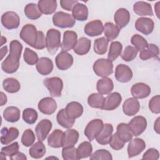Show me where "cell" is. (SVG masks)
I'll return each mask as SVG.
<instances>
[{"label":"cell","instance_id":"obj_58","mask_svg":"<svg viewBox=\"0 0 160 160\" xmlns=\"http://www.w3.org/2000/svg\"><path fill=\"white\" fill-rule=\"evenodd\" d=\"M10 159H14V160H16V159H17V160L23 159V160H26V159H27V157L22 152H21L18 151L14 155H13L12 156L10 157Z\"/></svg>","mask_w":160,"mask_h":160},{"label":"cell","instance_id":"obj_20","mask_svg":"<svg viewBox=\"0 0 160 160\" xmlns=\"http://www.w3.org/2000/svg\"><path fill=\"white\" fill-rule=\"evenodd\" d=\"M139 102L134 98H129L127 99L122 104L123 112L128 116H134L139 112Z\"/></svg>","mask_w":160,"mask_h":160},{"label":"cell","instance_id":"obj_3","mask_svg":"<svg viewBox=\"0 0 160 160\" xmlns=\"http://www.w3.org/2000/svg\"><path fill=\"white\" fill-rule=\"evenodd\" d=\"M38 32L35 26L27 24L22 28L19 36L27 44L34 48L38 40Z\"/></svg>","mask_w":160,"mask_h":160},{"label":"cell","instance_id":"obj_41","mask_svg":"<svg viewBox=\"0 0 160 160\" xmlns=\"http://www.w3.org/2000/svg\"><path fill=\"white\" fill-rule=\"evenodd\" d=\"M92 152V144L88 141L81 142L77 148L78 159H83L90 157Z\"/></svg>","mask_w":160,"mask_h":160},{"label":"cell","instance_id":"obj_32","mask_svg":"<svg viewBox=\"0 0 160 160\" xmlns=\"http://www.w3.org/2000/svg\"><path fill=\"white\" fill-rule=\"evenodd\" d=\"M114 88V84L111 79L102 78L98 80L96 84V89L98 92L102 95L109 94Z\"/></svg>","mask_w":160,"mask_h":160},{"label":"cell","instance_id":"obj_2","mask_svg":"<svg viewBox=\"0 0 160 160\" xmlns=\"http://www.w3.org/2000/svg\"><path fill=\"white\" fill-rule=\"evenodd\" d=\"M93 71L98 76L108 77L113 72L112 62L108 59H98L93 64Z\"/></svg>","mask_w":160,"mask_h":160},{"label":"cell","instance_id":"obj_54","mask_svg":"<svg viewBox=\"0 0 160 160\" xmlns=\"http://www.w3.org/2000/svg\"><path fill=\"white\" fill-rule=\"evenodd\" d=\"M149 108L150 111L154 114L160 112V96H153L149 102Z\"/></svg>","mask_w":160,"mask_h":160},{"label":"cell","instance_id":"obj_62","mask_svg":"<svg viewBox=\"0 0 160 160\" xmlns=\"http://www.w3.org/2000/svg\"><path fill=\"white\" fill-rule=\"evenodd\" d=\"M160 1L157 2L154 5V9L155 12L156 14V16L158 18H159V9H160Z\"/></svg>","mask_w":160,"mask_h":160},{"label":"cell","instance_id":"obj_51","mask_svg":"<svg viewBox=\"0 0 160 160\" xmlns=\"http://www.w3.org/2000/svg\"><path fill=\"white\" fill-rule=\"evenodd\" d=\"M62 157L64 160H76L77 149L74 146L63 148L62 149Z\"/></svg>","mask_w":160,"mask_h":160},{"label":"cell","instance_id":"obj_13","mask_svg":"<svg viewBox=\"0 0 160 160\" xmlns=\"http://www.w3.org/2000/svg\"><path fill=\"white\" fill-rule=\"evenodd\" d=\"M136 30L144 35L150 34L154 30V23L152 19L146 17L138 18L135 22Z\"/></svg>","mask_w":160,"mask_h":160},{"label":"cell","instance_id":"obj_28","mask_svg":"<svg viewBox=\"0 0 160 160\" xmlns=\"http://www.w3.org/2000/svg\"><path fill=\"white\" fill-rule=\"evenodd\" d=\"M116 134L125 143L131 141L133 137L132 132L129 124L124 122L119 123L118 125Z\"/></svg>","mask_w":160,"mask_h":160},{"label":"cell","instance_id":"obj_53","mask_svg":"<svg viewBox=\"0 0 160 160\" xmlns=\"http://www.w3.org/2000/svg\"><path fill=\"white\" fill-rule=\"evenodd\" d=\"M109 146L112 149L118 151L124 148L125 142H123L117 135L116 132L112 135L111 139L109 141Z\"/></svg>","mask_w":160,"mask_h":160},{"label":"cell","instance_id":"obj_29","mask_svg":"<svg viewBox=\"0 0 160 160\" xmlns=\"http://www.w3.org/2000/svg\"><path fill=\"white\" fill-rule=\"evenodd\" d=\"M133 11L139 16H153L151 5L144 1H138L135 2L133 5Z\"/></svg>","mask_w":160,"mask_h":160},{"label":"cell","instance_id":"obj_34","mask_svg":"<svg viewBox=\"0 0 160 160\" xmlns=\"http://www.w3.org/2000/svg\"><path fill=\"white\" fill-rule=\"evenodd\" d=\"M38 6L41 13L51 14L57 8V2L55 0H39Z\"/></svg>","mask_w":160,"mask_h":160},{"label":"cell","instance_id":"obj_25","mask_svg":"<svg viewBox=\"0 0 160 160\" xmlns=\"http://www.w3.org/2000/svg\"><path fill=\"white\" fill-rule=\"evenodd\" d=\"M65 109L68 116L72 119H76L81 116L84 111L82 106L76 101L69 102L66 105Z\"/></svg>","mask_w":160,"mask_h":160},{"label":"cell","instance_id":"obj_49","mask_svg":"<svg viewBox=\"0 0 160 160\" xmlns=\"http://www.w3.org/2000/svg\"><path fill=\"white\" fill-rule=\"evenodd\" d=\"M35 141V135L31 129H26L21 137V142L26 147H29Z\"/></svg>","mask_w":160,"mask_h":160},{"label":"cell","instance_id":"obj_39","mask_svg":"<svg viewBox=\"0 0 160 160\" xmlns=\"http://www.w3.org/2000/svg\"><path fill=\"white\" fill-rule=\"evenodd\" d=\"M46 153V147L42 141H38L31 146L29 149V154L32 158H41Z\"/></svg>","mask_w":160,"mask_h":160},{"label":"cell","instance_id":"obj_30","mask_svg":"<svg viewBox=\"0 0 160 160\" xmlns=\"http://www.w3.org/2000/svg\"><path fill=\"white\" fill-rule=\"evenodd\" d=\"M91 44V41L90 39L85 37H82L77 41L76 44L73 48L74 52L79 56L85 55L89 51Z\"/></svg>","mask_w":160,"mask_h":160},{"label":"cell","instance_id":"obj_4","mask_svg":"<svg viewBox=\"0 0 160 160\" xmlns=\"http://www.w3.org/2000/svg\"><path fill=\"white\" fill-rule=\"evenodd\" d=\"M46 48L49 53L54 54L61 46V32L55 29H50L46 33Z\"/></svg>","mask_w":160,"mask_h":160},{"label":"cell","instance_id":"obj_45","mask_svg":"<svg viewBox=\"0 0 160 160\" xmlns=\"http://www.w3.org/2000/svg\"><path fill=\"white\" fill-rule=\"evenodd\" d=\"M38 118L37 111L32 108H26L22 112V119L25 122L29 124H33Z\"/></svg>","mask_w":160,"mask_h":160},{"label":"cell","instance_id":"obj_47","mask_svg":"<svg viewBox=\"0 0 160 160\" xmlns=\"http://www.w3.org/2000/svg\"><path fill=\"white\" fill-rule=\"evenodd\" d=\"M23 58L24 61L29 65L32 66L36 64L39 60L38 55L36 52L28 48H25Z\"/></svg>","mask_w":160,"mask_h":160},{"label":"cell","instance_id":"obj_23","mask_svg":"<svg viewBox=\"0 0 160 160\" xmlns=\"http://www.w3.org/2000/svg\"><path fill=\"white\" fill-rule=\"evenodd\" d=\"M38 72L43 76L49 74L53 69V62L51 59L46 57L39 59L36 66Z\"/></svg>","mask_w":160,"mask_h":160},{"label":"cell","instance_id":"obj_48","mask_svg":"<svg viewBox=\"0 0 160 160\" xmlns=\"http://www.w3.org/2000/svg\"><path fill=\"white\" fill-rule=\"evenodd\" d=\"M138 51L132 46H128L125 48L121 54V58L126 62L132 61L137 56Z\"/></svg>","mask_w":160,"mask_h":160},{"label":"cell","instance_id":"obj_52","mask_svg":"<svg viewBox=\"0 0 160 160\" xmlns=\"http://www.w3.org/2000/svg\"><path fill=\"white\" fill-rule=\"evenodd\" d=\"M19 146L18 142H14L10 145L4 146L1 148V152L6 156L11 157L19 151Z\"/></svg>","mask_w":160,"mask_h":160},{"label":"cell","instance_id":"obj_6","mask_svg":"<svg viewBox=\"0 0 160 160\" xmlns=\"http://www.w3.org/2000/svg\"><path fill=\"white\" fill-rule=\"evenodd\" d=\"M44 85L47 88L49 93L53 97H60L63 88V82L59 77L48 78L43 81Z\"/></svg>","mask_w":160,"mask_h":160},{"label":"cell","instance_id":"obj_11","mask_svg":"<svg viewBox=\"0 0 160 160\" xmlns=\"http://www.w3.org/2000/svg\"><path fill=\"white\" fill-rule=\"evenodd\" d=\"M52 124L50 120L44 119L40 121L36 125L35 132L37 139L39 141H44L52 128Z\"/></svg>","mask_w":160,"mask_h":160},{"label":"cell","instance_id":"obj_37","mask_svg":"<svg viewBox=\"0 0 160 160\" xmlns=\"http://www.w3.org/2000/svg\"><path fill=\"white\" fill-rule=\"evenodd\" d=\"M56 119L60 126L66 129L72 128L75 122V119H72L68 116L65 109H61L58 112Z\"/></svg>","mask_w":160,"mask_h":160},{"label":"cell","instance_id":"obj_21","mask_svg":"<svg viewBox=\"0 0 160 160\" xmlns=\"http://www.w3.org/2000/svg\"><path fill=\"white\" fill-rule=\"evenodd\" d=\"M18 136L19 130L16 128L11 127L8 129L4 127L1 131V142L2 144L7 145L16 139Z\"/></svg>","mask_w":160,"mask_h":160},{"label":"cell","instance_id":"obj_35","mask_svg":"<svg viewBox=\"0 0 160 160\" xmlns=\"http://www.w3.org/2000/svg\"><path fill=\"white\" fill-rule=\"evenodd\" d=\"M4 119L9 122H16L20 119L21 112L18 108L15 106H9L3 112Z\"/></svg>","mask_w":160,"mask_h":160},{"label":"cell","instance_id":"obj_1","mask_svg":"<svg viewBox=\"0 0 160 160\" xmlns=\"http://www.w3.org/2000/svg\"><path fill=\"white\" fill-rule=\"evenodd\" d=\"M22 51V46L17 40H12L9 44V54L1 63V69L8 74L17 71L19 67V59Z\"/></svg>","mask_w":160,"mask_h":160},{"label":"cell","instance_id":"obj_22","mask_svg":"<svg viewBox=\"0 0 160 160\" xmlns=\"http://www.w3.org/2000/svg\"><path fill=\"white\" fill-rule=\"evenodd\" d=\"M114 21L116 26L121 29L126 26L130 21V14L125 8H120L116 11L114 16Z\"/></svg>","mask_w":160,"mask_h":160},{"label":"cell","instance_id":"obj_63","mask_svg":"<svg viewBox=\"0 0 160 160\" xmlns=\"http://www.w3.org/2000/svg\"><path fill=\"white\" fill-rule=\"evenodd\" d=\"M1 46H2L4 43H6V41H7V39H6V38H5V37H4V36H1Z\"/></svg>","mask_w":160,"mask_h":160},{"label":"cell","instance_id":"obj_26","mask_svg":"<svg viewBox=\"0 0 160 160\" xmlns=\"http://www.w3.org/2000/svg\"><path fill=\"white\" fill-rule=\"evenodd\" d=\"M79 132L73 129H68L63 133L62 148L74 146L79 139Z\"/></svg>","mask_w":160,"mask_h":160},{"label":"cell","instance_id":"obj_7","mask_svg":"<svg viewBox=\"0 0 160 160\" xmlns=\"http://www.w3.org/2000/svg\"><path fill=\"white\" fill-rule=\"evenodd\" d=\"M103 126V121L100 119L91 120L88 122L84 129L85 136L90 141H93L101 132Z\"/></svg>","mask_w":160,"mask_h":160},{"label":"cell","instance_id":"obj_24","mask_svg":"<svg viewBox=\"0 0 160 160\" xmlns=\"http://www.w3.org/2000/svg\"><path fill=\"white\" fill-rule=\"evenodd\" d=\"M113 126L112 124L106 123L103 126V128L99 135L96 137V141L101 145H106L109 144L112 135Z\"/></svg>","mask_w":160,"mask_h":160},{"label":"cell","instance_id":"obj_8","mask_svg":"<svg viewBox=\"0 0 160 160\" xmlns=\"http://www.w3.org/2000/svg\"><path fill=\"white\" fill-rule=\"evenodd\" d=\"M1 23L8 29H16L19 26L20 18L16 12L7 11L1 16Z\"/></svg>","mask_w":160,"mask_h":160},{"label":"cell","instance_id":"obj_57","mask_svg":"<svg viewBox=\"0 0 160 160\" xmlns=\"http://www.w3.org/2000/svg\"><path fill=\"white\" fill-rule=\"evenodd\" d=\"M78 2L77 0H61L60 5L62 9L70 11L72 10L74 6Z\"/></svg>","mask_w":160,"mask_h":160},{"label":"cell","instance_id":"obj_55","mask_svg":"<svg viewBox=\"0 0 160 160\" xmlns=\"http://www.w3.org/2000/svg\"><path fill=\"white\" fill-rule=\"evenodd\" d=\"M159 158V151L155 148L148 149L142 155V159H154L158 160Z\"/></svg>","mask_w":160,"mask_h":160},{"label":"cell","instance_id":"obj_59","mask_svg":"<svg viewBox=\"0 0 160 160\" xmlns=\"http://www.w3.org/2000/svg\"><path fill=\"white\" fill-rule=\"evenodd\" d=\"M159 121H160V118H158L155 121L154 125V129L157 134H159L160 132V122Z\"/></svg>","mask_w":160,"mask_h":160},{"label":"cell","instance_id":"obj_17","mask_svg":"<svg viewBox=\"0 0 160 160\" xmlns=\"http://www.w3.org/2000/svg\"><path fill=\"white\" fill-rule=\"evenodd\" d=\"M78 41L76 32L72 31H66L64 32L62 42L61 45L62 51H69L73 49Z\"/></svg>","mask_w":160,"mask_h":160},{"label":"cell","instance_id":"obj_15","mask_svg":"<svg viewBox=\"0 0 160 160\" xmlns=\"http://www.w3.org/2000/svg\"><path fill=\"white\" fill-rule=\"evenodd\" d=\"M146 148L145 141L141 138H135L129 141L128 146V154L129 158L139 155Z\"/></svg>","mask_w":160,"mask_h":160},{"label":"cell","instance_id":"obj_31","mask_svg":"<svg viewBox=\"0 0 160 160\" xmlns=\"http://www.w3.org/2000/svg\"><path fill=\"white\" fill-rule=\"evenodd\" d=\"M159 54V49L157 45L154 44H148L147 47L140 51L139 58L145 61L151 58H157Z\"/></svg>","mask_w":160,"mask_h":160},{"label":"cell","instance_id":"obj_9","mask_svg":"<svg viewBox=\"0 0 160 160\" xmlns=\"http://www.w3.org/2000/svg\"><path fill=\"white\" fill-rule=\"evenodd\" d=\"M133 136H138L141 134L147 128V121L146 118L142 116H137L134 117L128 123Z\"/></svg>","mask_w":160,"mask_h":160},{"label":"cell","instance_id":"obj_5","mask_svg":"<svg viewBox=\"0 0 160 160\" xmlns=\"http://www.w3.org/2000/svg\"><path fill=\"white\" fill-rule=\"evenodd\" d=\"M52 22L54 26L60 28H72L76 23V20L70 14L58 11L52 16Z\"/></svg>","mask_w":160,"mask_h":160},{"label":"cell","instance_id":"obj_56","mask_svg":"<svg viewBox=\"0 0 160 160\" xmlns=\"http://www.w3.org/2000/svg\"><path fill=\"white\" fill-rule=\"evenodd\" d=\"M46 47V40L43 32L39 31L38 32V40L34 47L37 49H42Z\"/></svg>","mask_w":160,"mask_h":160},{"label":"cell","instance_id":"obj_50","mask_svg":"<svg viewBox=\"0 0 160 160\" xmlns=\"http://www.w3.org/2000/svg\"><path fill=\"white\" fill-rule=\"evenodd\" d=\"M91 160H112V157L109 151L106 149H98L89 157Z\"/></svg>","mask_w":160,"mask_h":160},{"label":"cell","instance_id":"obj_46","mask_svg":"<svg viewBox=\"0 0 160 160\" xmlns=\"http://www.w3.org/2000/svg\"><path fill=\"white\" fill-rule=\"evenodd\" d=\"M131 42L138 51H141L145 49L148 44L147 41L142 36L138 34L132 36L131 39Z\"/></svg>","mask_w":160,"mask_h":160},{"label":"cell","instance_id":"obj_10","mask_svg":"<svg viewBox=\"0 0 160 160\" xmlns=\"http://www.w3.org/2000/svg\"><path fill=\"white\" fill-rule=\"evenodd\" d=\"M132 76V70L128 66L120 64L116 66L114 76L118 81L122 83L128 82L131 80Z\"/></svg>","mask_w":160,"mask_h":160},{"label":"cell","instance_id":"obj_44","mask_svg":"<svg viewBox=\"0 0 160 160\" xmlns=\"http://www.w3.org/2000/svg\"><path fill=\"white\" fill-rule=\"evenodd\" d=\"M108 44L109 41L104 37L95 39L94 42V51L98 54H104L108 50Z\"/></svg>","mask_w":160,"mask_h":160},{"label":"cell","instance_id":"obj_43","mask_svg":"<svg viewBox=\"0 0 160 160\" xmlns=\"http://www.w3.org/2000/svg\"><path fill=\"white\" fill-rule=\"evenodd\" d=\"M104 97L99 93H92L88 98V103L89 106L93 108L102 109Z\"/></svg>","mask_w":160,"mask_h":160},{"label":"cell","instance_id":"obj_33","mask_svg":"<svg viewBox=\"0 0 160 160\" xmlns=\"http://www.w3.org/2000/svg\"><path fill=\"white\" fill-rule=\"evenodd\" d=\"M63 132L60 129L54 130L48 138V144L53 148H59L62 146Z\"/></svg>","mask_w":160,"mask_h":160},{"label":"cell","instance_id":"obj_61","mask_svg":"<svg viewBox=\"0 0 160 160\" xmlns=\"http://www.w3.org/2000/svg\"><path fill=\"white\" fill-rule=\"evenodd\" d=\"M8 47L6 46H3L2 48H1V59H2L5 56V55L8 52Z\"/></svg>","mask_w":160,"mask_h":160},{"label":"cell","instance_id":"obj_19","mask_svg":"<svg viewBox=\"0 0 160 160\" xmlns=\"http://www.w3.org/2000/svg\"><path fill=\"white\" fill-rule=\"evenodd\" d=\"M103 24L102 22L99 20H93L88 22L84 28V33L91 37L97 36L101 35L103 31Z\"/></svg>","mask_w":160,"mask_h":160},{"label":"cell","instance_id":"obj_42","mask_svg":"<svg viewBox=\"0 0 160 160\" xmlns=\"http://www.w3.org/2000/svg\"><path fill=\"white\" fill-rule=\"evenodd\" d=\"M122 50V45L119 41H113L111 43L108 59L112 62L114 61L121 54Z\"/></svg>","mask_w":160,"mask_h":160},{"label":"cell","instance_id":"obj_18","mask_svg":"<svg viewBox=\"0 0 160 160\" xmlns=\"http://www.w3.org/2000/svg\"><path fill=\"white\" fill-rule=\"evenodd\" d=\"M131 93L136 99H144L149 96L151 88L145 83L138 82L131 87Z\"/></svg>","mask_w":160,"mask_h":160},{"label":"cell","instance_id":"obj_16","mask_svg":"<svg viewBox=\"0 0 160 160\" xmlns=\"http://www.w3.org/2000/svg\"><path fill=\"white\" fill-rule=\"evenodd\" d=\"M38 107L40 112H41L42 114L51 115L56 110L57 103L53 98L46 97L39 101Z\"/></svg>","mask_w":160,"mask_h":160},{"label":"cell","instance_id":"obj_60","mask_svg":"<svg viewBox=\"0 0 160 160\" xmlns=\"http://www.w3.org/2000/svg\"><path fill=\"white\" fill-rule=\"evenodd\" d=\"M7 102V96L3 92H1V106L4 105Z\"/></svg>","mask_w":160,"mask_h":160},{"label":"cell","instance_id":"obj_14","mask_svg":"<svg viewBox=\"0 0 160 160\" xmlns=\"http://www.w3.org/2000/svg\"><path fill=\"white\" fill-rule=\"evenodd\" d=\"M122 97L119 92H114L109 94L104 98L102 109L105 111L114 110L120 105Z\"/></svg>","mask_w":160,"mask_h":160},{"label":"cell","instance_id":"obj_38","mask_svg":"<svg viewBox=\"0 0 160 160\" xmlns=\"http://www.w3.org/2000/svg\"><path fill=\"white\" fill-rule=\"evenodd\" d=\"M24 12L26 16L31 20L38 19L42 15V13L40 11L38 4L35 3L28 4L24 8Z\"/></svg>","mask_w":160,"mask_h":160},{"label":"cell","instance_id":"obj_27","mask_svg":"<svg viewBox=\"0 0 160 160\" xmlns=\"http://www.w3.org/2000/svg\"><path fill=\"white\" fill-rule=\"evenodd\" d=\"M88 9L87 6L82 4L78 2L73 8L72 10V16L75 20L79 21H84L88 18Z\"/></svg>","mask_w":160,"mask_h":160},{"label":"cell","instance_id":"obj_36","mask_svg":"<svg viewBox=\"0 0 160 160\" xmlns=\"http://www.w3.org/2000/svg\"><path fill=\"white\" fill-rule=\"evenodd\" d=\"M120 31L121 29L111 22L105 23L103 28L104 34L109 41L115 39L118 36Z\"/></svg>","mask_w":160,"mask_h":160},{"label":"cell","instance_id":"obj_12","mask_svg":"<svg viewBox=\"0 0 160 160\" xmlns=\"http://www.w3.org/2000/svg\"><path fill=\"white\" fill-rule=\"evenodd\" d=\"M73 61L74 59L72 55L66 51L60 52L55 59L57 68L61 71H65L70 68L73 64Z\"/></svg>","mask_w":160,"mask_h":160},{"label":"cell","instance_id":"obj_40","mask_svg":"<svg viewBox=\"0 0 160 160\" xmlns=\"http://www.w3.org/2000/svg\"><path fill=\"white\" fill-rule=\"evenodd\" d=\"M2 87L9 93H16L20 90L21 85L16 79L9 78L2 81Z\"/></svg>","mask_w":160,"mask_h":160}]
</instances>
